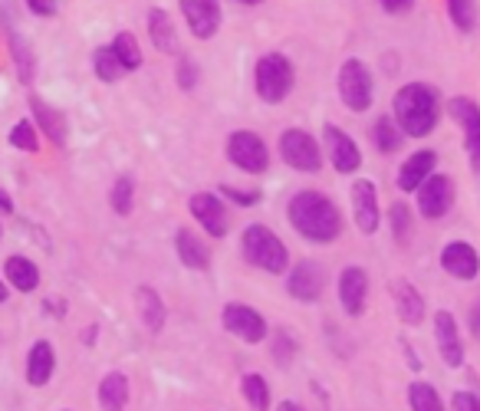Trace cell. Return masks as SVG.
Segmentation results:
<instances>
[{"label":"cell","instance_id":"6da1fadb","mask_svg":"<svg viewBox=\"0 0 480 411\" xmlns=\"http://www.w3.org/2000/svg\"><path fill=\"white\" fill-rule=\"evenodd\" d=\"M286 217L296 234L313 244H332L342 234V211L323 191H296L286 205Z\"/></svg>","mask_w":480,"mask_h":411},{"label":"cell","instance_id":"7a4b0ae2","mask_svg":"<svg viewBox=\"0 0 480 411\" xmlns=\"http://www.w3.org/2000/svg\"><path fill=\"white\" fill-rule=\"evenodd\" d=\"M392 119L404 139H428L441 119V93L431 83H404L392 99Z\"/></svg>","mask_w":480,"mask_h":411},{"label":"cell","instance_id":"3957f363","mask_svg":"<svg viewBox=\"0 0 480 411\" xmlns=\"http://www.w3.org/2000/svg\"><path fill=\"white\" fill-rule=\"evenodd\" d=\"M240 250H244V260L253 263L257 270H267V273H286L290 267V250L286 244L276 234H273L267 224H251V228H244V238H240Z\"/></svg>","mask_w":480,"mask_h":411},{"label":"cell","instance_id":"277c9868","mask_svg":"<svg viewBox=\"0 0 480 411\" xmlns=\"http://www.w3.org/2000/svg\"><path fill=\"white\" fill-rule=\"evenodd\" d=\"M253 86H257V96L267 106H280L296 86V69L290 63V56L263 53L253 66Z\"/></svg>","mask_w":480,"mask_h":411},{"label":"cell","instance_id":"5b68a950","mask_svg":"<svg viewBox=\"0 0 480 411\" xmlns=\"http://www.w3.org/2000/svg\"><path fill=\"white\" fill-rule=\"evenodd\" d=\"M339 99L349 112H369L375 102V79L359 56H349L339 66Z\"/></svg>","mask_w":480,"mask_h":411},{"label":"cell","instance_id":"8992f818","mask_svg":"<svg viewBox=\"0 0 480 411\" xmlns=\"http://www.w3.org/2000/svg\"><path fill=\"white\" fill-rule=\"evenodd\" d=\"M228 158L234 168H240V172H247V174H263L270 168V149H267V141L251 129L230 132Z\"/></svg>","mask_w":480,"mask_h":411},{"label":"cell","instance_id":"52a82bcc","mask_svg":"<svg viewBox=\"0 0 480 411\" xmlns=\"http://www.w3.org/2000/svg\"><path fill=\"white\" fill-rule=\"evenodd\" d=\"M280 158L293 172L316 174L323 168V145H319L306 129H286L280 135Z\"/></svg>","mask_w":480,"mask_h":411},{"label":"cell","instance_id":"ba28073f","mask_svg":"<svg viewBox=\"0 0 480 411\" xmlns=\"http://www.w3.org/2000/svg\"><path fill=\"white\" fill-rule=\"evenodd\" d=\"M415 195H418V211H421V217L441 221V217L454 207V195H458V191H454V178H451V174L431 172L425 181L415 188Z\"/></svg>","mask_w":480,"mask_h":411},{"label":"cell","instance_id":"9c48e42d","mask_svg":"<svg viewBox=\"0 0 480 411\" xmlns=\"http://www.w3.org/2000/svg\"><path fill=\"white\" fill-rule=\"evenodd\" d=\"M323 158H329L339 174H356L362 168V149L349 132L332 125V122L323 129Z\"/></svg>","mask_w":480,"mask_h":411},{"label":"cell","instance_id":"30bf717a","mask_svg":"<svg viewBox=\"0 0 480 411\" xmlns=\"http://www.w3.org/2000/svg\"><path fill=\"white\" fill-rule=\"evenodd\" d=\"M448 116L464 132V149H468L470 168L480 178V106L468 96H454L448 99Z\"/></svg>","mask_w":480,"mask_h":411},{"label":"cell","instance_id":"8fae6325","mask_svg":"<svg viewBox=\"0 0 480 411\" xmlns=\"http://www.w3.org/2000/svg\"><path fill=\"white\" fill-rule=\"evenodd\" d=\"M349 197H352V221H356V228H359V234L372 238L375 230L382 228L379 188H375V181H369V178H359V181L352 184Z\"/></svg>","mask_w":480,"mask_h":411},{"label":"cell","instance_id":"7c38bea8","mask_svg":"<svg viewBox=\"0 0 480 411\" xmlns=\"http://www.w3.org/2000/svg\"><path fill=\"white\" fill-rule=\"evenodd\" d=\"M220 323L228 329L230 335H237L240 342H263L267 333H270V326L263 319L257 310L244 303H228L224 306V313H220Z\"/></svg>","mask_w":480,"mask_h":411},{"label":"cell","instance_id":"4fadbf2b","mask_svg":"<svg viewBox=\"0 0 480 411\" xmlns=\"http://www.w3.org/2000/svg\"><path fill=\"white\" fill-rule=\"evenodd\" d=\"M286 290L300 303H316L326 290V273L316 260H300L293 270L286 273Z\"/></svg>","mask_w":480,"mask_h":411},{"label":"cell","instance_id":"5bb4252c","mask_svg":"<svg viewBox=\"0 0 480 411\" xmlns=\"http://www.w3.org/2000/svg\"><path fill=\"white\" fill-rule=\"evenodd\" d=\"M365 300H369V273L352 263L339 273V303H342L346 316L359 319L365 313Z\"/></svg>","mask_w":480,"mask_h":411},{"label":"cell","instance_id":"9a60e30c","mask_svg":"<svg viewBox=\"0 0 480 411\" xmlns=\"http://www.w3.org/2000/svg\"><path fill=\"white\" fill-rule=\"evenodd\" d=\"M188 207H191L195 221L204 230H208L211 238H224V234L230 230L228 207H224V201H220L218 195H211V191H201V195H195L191 201H188Z\"/></svg>","mask_w":480,"mask_h":411},{"label":"cell","instance_id":"2e32d148","mask_svg":"<svg viewBox=\"0 0 480 411\" xmlns=\"http://www.w3.org/2000/svg\"><path fill=\"white\" fill-rule=\"evenodd\" d=\"M441 270L454 280H474L480 273V254L468 240H451L448 247L441 250Z\"/></svg>","mask_w":480,"mask_h":411},{"label":"cell","instance_id":"e0dca14e","mask_svg":"<svg viewBox=\"0 0 480 411\" xmlns=\"http://www.w3.org/2000/svg\"><path fill=\"white\" fill-rule=\"evenodd\" d=\"M181 13L188 20V30L195 33L197 40H211L220 30V4L218 0H178Z\"/></svg>","mask_w":480,"mask_h":411},{"label":"cell","instance_id":"ac0fdd59","mask_svg":"<svg viewBox=\"0 0 480 411\" xmlns=\"http://www.w3.org/2000/svg\"><path fill=\"white\" fill-rule=\"evenodd\" d=\"M435 339H437V352L444 359V366H451V368L464 366V346H460V333H458V319H454V313L437 310Z\"/></svg>","mask_w":480,"mask_h":411},{"label":"cell","instance_id":"d6986e66","mask_svg":"<svg viewBox=\"0 0 480 411\" xmlns=\"http://www.w3.org/2000/svg\"><path fill=\"white\" fill-rule=\"evenodd\" d=\"M437 168V152L435 149H421V152H412L408 158L402 162V168H398V191H404V195H412L418 184L425 181L428 174Z\"/></svg>","mask_w":480,"mask_h":411},{"label":"cell","instance_id":"ffe728a7","mask_svg":"<svg viewBox=\"0 0 480 411\" xmlns=\"http://www.w3.org/2000/svg\"><path fill=\"white\" fill-rule=\"evenodd\" d=\"M392 300L398 310V319L404 326H421L425 319V296L412 280H395L392 283Z\"/></svg>","mask_w":480,"mask_h":411},{"label":"cell","instance_id":"44dd1931","mask_svg":"<svg viewBox=\"0 0 480 411\" xmlns=\"http://www.w3.org/2000/svg\"><path fill=\"white\" fill-rule=\"evenodd\" d=\"M53 366H56V356H53V346L40 339V342H33L30 346V356H27V382L36 385V389H44L50 375H53Z\"/></svg>","mask_w":480,"mask_h":411},{"label":"cell","instance_id":"7402d4cb","mask_svg":"<svg viewBox=\"0 0 480 411\" xmlns=\"http://www.w3.org/2000/svg\"><path fill=\"white\" fill-rule=\"evenodd\" d=\"M175 247H178V257H181V263H185V267H191V270H208V267H211V250L204 247V240L197 238V234H191L188 228L178 230Z\"/></svg>","mask_w":480,"mask_h":411},{"label":"cell","instance_id":"603a6c76","mask_svg":"<svg viewBox=\"0 0 480 411\" xmlns=\"http://www.w3.org/2000/svg\"><path fill=\"white\" fill-rule=\"evenodd\" d=\"M148 36H152L155 50H162V53H178L175 23H172V17H168L162 7L148 11Z\"/></svg>","mask_w":480,"mask_h":411},{"label":"cell","instance_id":"cb8c5ba5","mask_svg":"<svg viewBox=\"0 0 480 411\" xmlns=\"http://www.w3.org/2000/svg\"><path fill=\"white\" fill-rule=\"evenodd\" d=\"M129 401V379L122 372H109L99 385V405L102 411H122Z\"/></svg>","mask_w":480,"mask_h":411},{"label":"cell","instance_id":"d4e9b609","mask_svg":"<svg viewBox=\"0 0 480 411\" xmlns=\"http://www.w3.org/2000/svg\"><path fill=\"white\" fill-rule=\"evenodd\" d=\"M372 141L382 155H395L404 145V132L395 125L392 116H379L372 122Z\"/></svg>","mask_w":480,"mask_h":411},{"label":"cell","instance_id":"484cf974","mask_svg":"<svg viewBox=\"0 0 480 411\" xmlns=\"http://www.w3.org/2000/svg\"><path fill=\"white\" fill-rule=\"evenodd\" d=\"M30 109H33V116H36V122H40V129L46 132V139L56 141V145H66V119L63 116L36 96L30 99Z\"/></svg>","mask_w":480,"mask_h":411},{"label":"cell","instance_id":"4316f807","mask_svg":"<svg viewBox=\"0 0 480 411\" xmlns=\"http://www.w3.org/2000/svg\"><path fill=\"white\" fill-rule=\"evenodd\" d=\"M4 273H7V280L20 293H33L40 286V270H36V263H30L27 257H11L4 263Z\"/></svg>","mask_w":480,"mask_h":411},{"label":"cell","instance_id":"83f0119b","mask_svg":"<svg viewBox=\"0 0 480 411\" xmlns=\"http://www.w3.org/2000/svg\"><path fill=\"white\" fill-rule=\"evenodd\" d=\"M240 391H244V399H247L251 411L270 408V385H267V379L257 375V372H247V375L240 379Z\"/></svg>","mask_w":480,"mask_h":411},{"label":"cell","instance_id":"f1b7e54d","mask_svg":"<svg viewBox=\"0 0 480 411\" xmlns=\"http://www.w3.org/2000/svg\"><path fill=\"white\" fill-rule=\"evenodd\" d=\"M408 405H412V411H448L437 389L428 385V382H412L408 385Z\"/></svg>","mask_w":480,"mask_h":411},{"label":"cell","instance_id":"f546056e","mask_svg":"<svg viewBox=\"0 0 480 411\" xmlns=\"http://www.w3.org/2000/svg\"><path fill=\"white\" fill-rule=\"evenodd\" d=\"M448 17L454 30L474 33L477 30V0H448Z\"/></svg>","mask_w":480,"mask_h":411},{"label":"cell","instance_id":"4dcf8cb0","mask_svg":"<svg viewBox=\"0 0 480 411\" xmlns=\"http://www.w3.org/2000/svg\"><path fill=\"white\" fill-rule=\"evenodd\" d=\"M139 303H142V316H145V326L152 329V333H162L164 326V306H162V296L152 290V286H142L139 290Z\"/></svg>","mask_w":480,"mask_h":411},{"label":"cell","instance_id":"1f68e13d","mask_svg":"<svg viewBox=\"0 0 480 411\" xmlns=\"http://www.w3.org/2000/svg\"><path fill=\"white\" fill-rule=\"evenodd\" d=\"M388 224H392V234L398 244H408L412 240V230H415V217H412V207L404 201H395L388 207Z\"/></svg>","mask_w":480,"mask_h":411},{"label":"cell","instance_id":"d6a6232c","mask_svg":"<svg viewBox=\"0 0 480 411\" xmlns=\"http://www.w3.org/2000/svg\"><path fill=\"white\" fill-rule=\"evenodd\" d=\"M112 53L122 63V69H139L142 66V50H139V40L132 33H119L116 44H112Z\"/></svg>","mask_w":480,"mask_h":411},{"label":"cell","instance_id":"836d02e7","mask_svg":"<svg viewBox=\"0 0 480 411\" xmlns=\"http://www.w3.org/2000/svg\"><path fill=\"white\" fill-rule=\"evenodd\" d=\"M92 66H96V77L102 79V83H116V79L125 73L122 63L116 60V53H112V46H99L96 53H92Z\"/></svg>","mask_w":480,"mask_h":411},{"label":"cell","instance_id":"e575fe53","mask_svg":"<svg viewBox=\"0 0 480 411\" xmlns=\"http://www.w3.org/2000/svg\"><path fill=\"white\" fill-rule=\"evenodd\" d=\"M11 50H13V63H17V73H20V83H30L33 79V50L30 44H23L20 36L11 30Z\"/></svg>","mask_w":480,"mask_h":411},{"label":"cell","instance_id":"d590c367","mask_svg":"<svg viewBox=\"0 0 480 411\" xmlns=\"http://www.w3.org/2000/svg\"><path fill=\"white\" fill-rule=\"evenodd\" d=\"M109 201H112V207H116V214H129L132 211V201H135V181H132L129 174H122L119 181L112 184Z\"/></svg>","mask_w":480,"mask_h":411},{"label":"cell","instance_id":"8d00e7d4","mask_svg":"<svg viewBox=\"0 0 480 411\" xmlns=\"http://www.w3.org/2000/svg\"><path fill=\"white\" fill-rule=\"evenodd\" d=\"M11 145L13 149H20V152H36V149H40V141H36V125H33L30 119L17 122L11 132Z\"/></svg>","mask_w":480,"mask_h":411},{"label":"cell","instance_id":"74e56055","mask_svg":"<svg viewBox=\"0 0 480 411\" xmlns=\"http://www.w3.org/2000/svg\"><path fill=\"white\" fill-rule=\"evenodd\" d=\"M293 356H296V342L290 339V333L280 329V333L273 335V362H276V366H290Z\"/></svg>","mask_w":480,"mask_h":411},{"label":"cell","instance_id":"f35d334b","mask_svg":"<svg viewBox=\"0 0 480 411\" xmlns=\"http://www.w3.org/2000/svg\"><path fill=\"white\" fill-rule=\"evenodd\" d=\"M197 79H201V69H197V63H195V60H188V56H181V60H178V86L195 89Z\"/></svg>","mask_w":480,"mask_h":411},{"label":"cell","instance_id":"ab89813d","mask_svg":"<svg viewBox=\"0 0 480 411\" xmlns=\"http://www.w3.org/2000/svg\"><path fill=\"white\" fill-rule=\"evenodd\" d=\"M220 195H228V201L240 207L260 205V191H240V188H230V184H220Z\"/></svg>","mask_w":480,"mask_h":411},{"label":"cell","instance_id":"60d3db41","mask_svg":"<svg viewBox=\"0 0 480 411\" xmlns=\"http://www.w3.org/2000/svg\"><path fill=\"white\" fill-rule=\"evenodd\" d=\"M451 411H480V395H474V391H454Z\"/></svg>","mask_w":480,"mask_h":411},{"label":"cell","instance_id":"b9f144b4","mask_svg":"<svg viewBox=\"0 0 480 411\" xmlns=\"http://www.w3.org/2000/svg\"><path fill=\"white\" fill-rule=\"evenodd\" d=\"M27 7H30L36 17H53L60 11V0H27Z\"/></svg>","mask_w":480,"mask_h":411},{"label":"cell","instance_id":"7bdbcfd3","mask_svg":"<svg viewBox=\"0 0 480 411\" xmlns=\"http://www.w3.org/2000/svg\"><path fill=\"white\" fill-rule=\"evenodd\" d=\"M379 7L385 13H392V17H402V13H408L415 7V0H379Z\"/></svg>","mask_w":480,"mask_h":411},{"label":"cell","instance_id":"ee69618b","mask_svg":"<svg viewBox=\"0 0 480 411\" xmlns=\"http://www.w3.org/2000/svg\"><path fill=\"white\" fill-rule=\"evenodd\" d=\"M468 323H470V335H474V339L480 342V300H474V306H470Z\"/></svg>","mask_w":480,"mask_h":411},{"label":"cell","instance_id":"f6af8a7d","mask_svg":"<svg viewBox=\"0 0 480 411\" xmlns=\"http://www.w3.org/2000/svg\"><path fill=\"white\" fill-rule=\"evenodd\" d=\"M276 411H306V408L300 405V401H290V399H286V401H280V405H276Z\"/></svg>","mask_w":480,"mask_h":411},{"label":"cell","instance_id":"bcb514c9","mask_svg":"<svg viewBox=\"0 0 480 411\" xmlns=\"http://www.w3.org/2000/svg\"><path fill=\"white\" fill-rule=\"evenodd\" d=\"M402 346H404V359H408V366L421 368V362H418V356H415V349H408V342H402Z\"/></svg>","mask_w":480,"mask_h":411},{"label":"cell","instance_id":"7dc6e473","mask_svg":"<svg viewBox=\"0 0 480 411\" xmlns=\"http://www.w3.org/2000/svg\"><path fill=\"white\" fill-rule=\"evenodd\" d=\"M0 211H4V214H11V211H13V201L7 197V191H4V188H0Z\"/></svg>","mask_w":480,"mask_h":411},{"label":"cell","instance_id":"c3c4849f","mask_svg":"<svg viewBox=\"0 0 480 411\" xmlns=\"http://www.w3.org/2000/svg\"><path fill=\"white\" fill-rule=\"evenodd\" d=\"M0 303H7V286H4V280H0Z\"/></svg>","mask_w":480,"mask_h":411},{"label":"cell","instance_id":"681fc988","mask_svg":"<svg viewBox=\"0 0 480 411\" xmlns=\"http://www.w3.org/2000/svg\"><path fill=\"white\" fill-rule=\"evenodd\" d=\"M240 4H247V7H257V4H263V0H240Z\"/></svg>","mask_w":480,"mask_h":411}]
</instances>
